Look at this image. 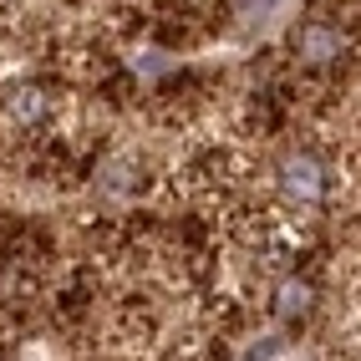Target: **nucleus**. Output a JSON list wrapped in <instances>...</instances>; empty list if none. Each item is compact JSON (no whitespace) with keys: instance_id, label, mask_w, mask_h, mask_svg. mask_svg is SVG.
Listing matches in <instances>:
<instances>
[{"instance_id":"2","label":"nucleus","mask_w":361,"mask_h":361,"mask_svg":"<svg viewBox=\"0 0 361 361\" xmlns=\"http://www.w3.org/2000/svg\"><path fill=\"white\" fill-rule=\"evenodd\" d=\"M295 56L305 66H331V61L346 56V36L336 26H326V20H305V26L295 31Z\"/></svg>"},{"instance_id":"4","label":"nucleus","mask_w":361,"mask_h":361,"mask_svg":"<svg viewBox=\"0 0 361 361\" xmlns=\"http://www.w3.org/2000/svg\"><path fill=\"white\" fill-rule=\"evenodd\" d=\"M41 112H46V92L41 87H20L11 97V123H20V128H31Z\"/></svg>"},{"instance_id":"3","label":"nucleus","mask_w":361,"mask_h":361,"mask_svg":"<svg viewBox=\"0 0 361 361\" xmlns=\"http://www.w3.org/2000/svg\"><path fill=\"white\" fill-rule=\"evenodd\" d=\"M310 305H316V290H310V280H300V275H285V280L275 285V310H280L285 321L310 316Z\"/></svg>"},{"instance_id":"1","label":"nucleus","mask_w":361,"mask_h":361,"mask_svg":"<svg viewBox=\"0 0 361 361\" xmlns=\"http://www.w3.org/2000/svg\"><path fill=\"white\" fill-rule=\"evenodd\" d=\"M280 194L290 204H321L326 199V168L316 153H285L280 163Z\"/></svg>"}]
</instances>
